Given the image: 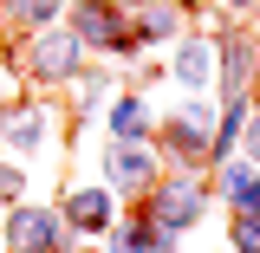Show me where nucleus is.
Listing matches in <instances>:
<instances>
[{
    "label": "nucleus",
    "instance_id": "obj_22",
    "mask_svg": "<svg viewBox=\"0 0 260 253\" xmlns=\"http://www.w3.org/2000/svg\"><path fill=\"white\" fill-rule=\"evenodd\" d=\"M117 253H130V247H117Z\"/></svg>",
    "mask_w": 260,
    "mask_h": 253
},
{
    "label": "nucleus",
    "instance_id": "obj_2",
    "mask_svg": "<svg viewBox=\"0 0 260 253\" xmlns=\"http://www.w3.org/2000/svg\"><path fill=\"white\" fill-rule=\"evenodd\" d=\"M85 39L72 26H39L32 32V46H26V71L39 78V85H72L78 78V65H85Z\"/></svg>",
    "mask_w": 260,
    "mask_h": 253
},
{
    "label": "nucleus",
    "instance_id": "obj_14",
    "mask_svg": "<svg viewBox=\"0 0 260 253\" xmlns=\"http://www.w3.org/2000/svg\"><path fill=\"white\" fill-rule=\"evenodd\" d=\"M13 13L39 32V26H52V20H59V0H13Z\"/></svg>",
    "mask_w": 260,
    "mask_h": 253
},
{
    "label": "nucleus",
    "instance_id": "obj_5",
    "mask_svg": "<svg viewBox=\"0 0 260 253\" xmlns=\"http://www.w3.org/2000/svg\"><path fill=\"white\" fill-rule=\"evenodd\" d=\"M7 247L13 253H65V221L59 208H20L7 214Z\"/></svg>",
    "mask_w": 260,
    "mask_h": 253
},
{
    "label": "nucleus",
    "instance_id": "obj_9",
    "mask_svg": "<svg viewBox=\"0 0 260 253\" xmlns=\"http://www.w3.org/2000/svg\"><path fill=\"white\" fill-rule=\"evenodd\" d=\"M59 221H65V227H78V234H104V227L117 221V208H111V189H65Z\"/></svg>",
    "mask_w": 260,
    "mask_h": 253
},
{
    "label": "nucleus",
    "instance_id": "obj_8",
    "mask_svg": "<svg viewBox=\"0 0 260 253\" xmlns=\"http://www.w3.org/2000/svg\"><path fill=\"white\" fill-rule=\"evenodd\" d=\"M215 195L228 201V214H260V162H247V156H228V162H215Z\"/></svg>",
    "mask_w": 260,
    "mask_h": 253
},
{
    "label": "nucleus",
    "instance_id": "obj_1",
    "mask_svg": "<svg viewBox=\"0 0 260 253\" xmlns=\"http://www.w3.org/2000/svg\"><path fill=\"white\" fill-rule=\"evenodd\" d=\"M208 201H215L208 169H162V182L143 195L137 208H143V214H156L162 227H176V234H182V227H195L202 214H208Z\"/></svg>",
    "mask_w": 260,
    "mask_h": 253
},
{
    "label": "nucleus",
    "instance_id": "obj_3",
    "mask_svg": "<svg viewBox=\"0 0 260 253\" xmlns=\"http://www.w3.org/2000/svg\"><path fill=\"white\" fill-rule=\"evenodd\" d=\"M72 32H78L91 52H137V26H130V7H124V0L72 7Z\"/></svg>",
    "mask_w": 260,
    "mask_h": 253
},
{
    "label": "nucleus",
    "instance_id": "obj_17",
    "mask_svg": "<svg viewBox=\"0 0 260 253\" xmlns=\"http://www.w3.org/2000/svg\"><path fill=\"white\" fill-rule=\"evenodd\" d=\"M241 156L260 162V104H254V117H247V130H241Z\"/></svg>",
    "mask_w": 260,
    "mask_h": 253
},
{
    "label": "nucleus",
    "instance_id": "obj_4",
    "mask_svg": "<svg viewBox=\"0 0 260 253\" xmlns=\"http://www.w3.org/2000/svg\"><path fill=\"white\" fill-rule=\"evenodd\" d=\"M162 182V156H156V143H111L104 150V189H124V195H143Z\"/></svg>",
    "mask_w": 260,
    "mask_h": 253
},
{
    "label": "nucleus",
    "instance_id": "obj_16",
    "mask_svg": "<svg viewBox=\"0 0 260 253\" xmlns=\"http://www.w3.org/2000/svg\"><path fill=\"white\" fill-rule=\"evenodd\" d=\"M20 195H26V175H20L13 162H0V208H13Z\"/></svg>",
    "mask_w": 260,
    "mask_h": 253
},
{
    "label": "nucleus",
    "instance_id": "obj_13",
    "mask_svg": "<svg viewBox=\"0 0 260 253\" xmlns=\"http://www.w3.org/2000/svg\"><path fill=\"white\" fill-rule=\"evenodd\" d=\"M228 240L234 253H260V214H228Z\"/></svg>",
    "mask_w": 260,
    "mask_h": 253
},
{
    "label": "nucleus",
    "instance_id": "obj_7",
    "mask_svg": "<svg viewBox=\"0 0 260 253\" xmlns=\"http://www.w3.org/2000/svg\"><path fill=\"white\" fill-rule=\"evenodd\" d=\"M130 26H137V46H176L189 32V7L182 0H137Z\"/></svg>",
    "mask_w": 260,
    "mask_h": 253
},
{
    "label": "nucleus",
    "instance_id": "obj_15",
    "mask_svg": "<svg viewBox=\"0 0 260 253\" xmlns=\"http://www.w3.org/2000/svg\"><path fill=\"white\" fill-rule=\"evenodd\" d=\"M98 97H104V78H98V71H78V78H72V104H78V117L91 111Z\"/></svg>",
    "mask_w": 260,
    "mask_h": 253
},
{
    "label": "nucleus",
    "instance_id": "obj_20",
    "mask_svg": "<svg viewBox=\"0 0 260 253\" xmlns=\"http://www.w3.org/2000/svg\"><path fill=\"white\" fill-rule=\"evenodd\" d=\"M182 7H195V0H182Z\"/></svg>",
    "mask_w": 260,
    "mask_h": 253
},
{
    "label": "nucleus",
    "instance_id": "obj_12",
    "mask_svg": "<svg viewBox=\"0 0 260 253\" xmlns=\"http://www.w3.org/2000/svg\"><path fill=\"white\" fill-rule=\"evenodd\" d=\"M0 143H7V150H39V143H46V111H39V104H26V111H13V117H7V124H0Z\"/></svg>",
    "mask_w": 260,
    "mask_h": 253
},
{
    "label": "nucleus",
    "instance_id": "obj_6",
    "mask_svg": "<svg viewBox=\"0 0 260 253\" xmlns=\"http://www.w3.org/2000/svg\"><path fill=\"white\" fill-rule=\"evenodd\" d=\"M169 78L189 97H208L215 91V39H208V32H182V39L169 46Z\"/></svg>",
    "mask_w": 260,
    "mask_h": 253
},
{
    "label": "nucleus",
    "instance_id": "obj_21",
    "mask_svg": "<svg viewBox=\"0 0 260 253\" xmlns=\"http://www.w3.org/2000/svg\"><path fill=\"white\" fill-rule=\"evenodd\" d=\"M124 7H137V0H124Z\"/></svg>",
    "mask_w": 260,
    "mask_h": 253
},
{
    "label": "nucleus",
    "instance_id": "obj_18",
    "mask_svg": "<svg viewBox=\"0 0 260 253\" xmlns=\"http://www.w3.org/2000/svg\"><path fill=\"white\" fill-rule=\"evenodd\" d=\"M221 13H228V20H254L260 0H221Z\"/></svg>",
    "mask_w": 260,
    "mask_h": 253
},
{
    "label": "nucleus",
    "instance_id": "obj_19",
    "mask_svg": "<svg viewBox=\"0 0 260 253\" xmlns=\"http://www.w3.org/2000/svg\"><path fill=\"white\" fill-rule=\"evenodd\" d=\"M72 7H91V0H72Z\"/></svg>",
    "mask_w": 260,
    "mask_h": 253
},
{
    "label": "nucleus",
    "instance_id": "obj_10",
    "mask_svg": "<svg viewBox=\"0 0 260 253\" xmlns=\"http://www.w3.org/2000/svg\"><path fill=\"white\" fill-rule=\"evenodd\" d=\"M117 247H130V253H176V247H182V234H176V227H162L156 214H143V208H137V214L117 227Z\"/></svg>",
    "mask_w": 260,
    "mask_h": 253
},
{
    "label": "nucleus",
    "instance_id": "obj_11",
    "mask_svg": "<svg viewBox=\"0 0 260 253\" xmlns=\"http://www.w3.org/2000/svg\"><path fill=\"white\" fill-rule=\"evenodd\" d=\"M111 136H117V143H150V136H156V124H150V104H143L137 91L111 104Z\"/></svg>",
    "mask_w": 260,
    "mask_h": 253
}]
</instances>
